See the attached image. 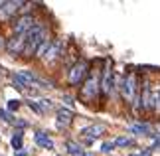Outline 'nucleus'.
Masks as SVG:
<instances>
[{
    "label": "nucleus",
    "instance_id": "1",
    "mask_svg": "<svg viewBox=\"0 0 160 156\" xmlns=\"http://www.w3.org/2000/svg\"><path fill=\"white\" fill-rule=\"evenodd\" d=\"M48 32H46V28L44 26H36L30 30V32L26 34V46H24V53L26 55H32V53H36V49H38L42 43H44L48 38Z\"/></svg>",
    "mask_w": 160,
    "mask_h": 156
},
{
    "label": "nucleus",
    "instance_id": "2",
    "mask_svg": "<svg viewBox=\"0 0 160 156\" xmlns=\"http://www.w3.org/2000/svg\"><path fill=\"white\" fill-rule=\"evenodd\" d=\"M89 71V63L87 61H77L75 65L69 69V77H67V81H69V85H79L81 81L85 79V75H87Z\"/></svg>",
    "mask_w": 160,
    "mask_h": 156
},
{
    "label": "nucleus",
    "instance_id": "3",
    "mask_svg": "<svg viewBox=\"0 0 160 156\" xmlns=\"http://www.w3.org/2000/svg\"><path fill=\"white\" fill-rule=\"evenodd\" d=\"M140 109H142L144 113L154 111V103H152V85L148 81H144V83L140 85Z\"/></svg>",
    "mask_w": 160,
    "mask_h": 156
},
{
    "label": "nucleus",
    "instance_id": "4",
    "mask_svg": "<svg viewBox=\"0 0 160 156\" xmlns=\"http://www.w3.org/2000/svg\"><path fill=\"white\" fill-rule=\"evenodd\" d=\"M34 26H36L34 16L26 14V16H20V18H18V20L14 22V32H16V36H26Z\"/></svg>",
    "mask_w": 160,
    "mask_h": 156
},
{
    "label": "nucleus",
    "instance_id": "5",
    "mask_svg": "<svg viewBox=\"0 0 160 156\" xmlns=\"http://www.w3.org/2000/svg\"><path fill=\"white\" fill-rule=\"evenodd\" d=\"M97 89H99V79H97L95 75L87 77V81H85V85L81 87V97L85 99V103L91 101V99H95L97 95Z\"/></svg>",
    "mask_w": 160,
    "mask_h": 156
},
{
    "label": "nucleus",
    "instance_id": "6",
    "mask_svg": "<svg viewBox=\"0 0 160 156\" xmlns=\"http://www.w3.org/2000/svg\"><path fill=\"white\" fill-rule=\"evenodd\" d=\"M24 46H26V36H14L6 43L10 53H24Z\"/></svg>",
    "mask_w": 160,
    "mask_h": 156
},
{
    "label": "nucleus",
    "instance_id": "7",
    "mask_svg": "<svg viewBox=\"0 0 160 156\" xmlns=\"http://www.w3.org/2000/svg\"><path fill=\"white\" fill-rule=\"evenodd\" d=\"M103 133H105V127H103V124H91V127L81 130V134L87 140H93V138H97V136H101Z\"/></svg>",
    "mask_w": 160,
    "mask_h": 156
},
{
    "label": "nucleus",
    "instance_id": "8",
    "mask_svg": "<svg viewBox=\"0 0 160 156\" xmlns=\"http://www.w3.org/2000/svg\"><path fill=\"white\" fill-rule=\"evenodd\" d=\"M113 71L109 69H105V75H103V81H101V91H103V95H109L111 93V89H113Z\"/></svg>",
    "mask_w": 160,
    "mask_h": 156
},
{
    "label": "nucleus",
    "instance_id": "9",
    "mask_svg": "<svg viewBox=\"0 0 160 156\" xmlns=\"http://www.w3.org/2000/svg\"><path fill=\"white\" fill-rule=\"evenodd\" d=\"M73 121V113L69 109H58V124L59 127H67Z\"/></svg>",
    "mask_w": 160,
    "mask_h": 156
},
{
    "label": "nucleus",
    "instance_id": "10",
    "mask_svg": "<svg viewBox=\"0 0 160 156\" xmlns=\"http://www.w3.org/2000/svg\"><path fill=\"white\" fill-rule=\"evenodd\" d=\"M34 138H36V144L42 146V148H53V140H52L50 136L44 133V130H38Z\"/></svg>",
    "mask_w": 160,
    "mask_h": 156
},
{
    "label": "nucleus",
    "instance_id": "11",
    "mask_svg": "<svg viewBox=\"0 0 160 156\" xmlns=\"http://www.w3.org/2000/svg\"><path fill=\"white\" fill-rule=\"evenodd\" d=\"M59 53H61V42L58 40V42L50 43V48H48V52H46V55H44V58H46L48 61H52V59H55V58H58Z\"/></svg>",
    "mask_w": 160,
    "mask_h": 156
},
{
    "label": "nucleus",
    "instance_id": "12",
    "mask_svg": "<svg viewBox=\"0 0 160 156\" xmlns=\"http://www.w3.org/2000/svg\"><path fill=\"white\" fill-rule=\"evenodd\" d=\"M67 152H69L71 156H85L83 148L79 146L77 142H73V140H69V142H67Z\"/></svg>",
    "mask_w": 160,
    "mask_h": 156
},
{
    "label": "nucleus",
    "instance_id": "13",
    "mask_svg": "<svg viewBox=\"0 0 160 156\" xmlns=\"http://www.w3.org/2000/svg\"><path fill=\"white\" fill-rule=\"evenodd\" d=\"M131 133H134V134H148L150 133V127H148V124H132Z\"/></svg>",
    "mask_w": 160,
    "mask_h": 156
},
{
    "label": "nucleus",
    "instance_id": "14",
    "mask_svg": "<svg viewBox=\"0 0 160 156\" xmlns=\"http://www.w3.org/2000/svg\"><path fill=\"white\" fill-rule=\"evenodd\" d=\"M50 40H46L44 43H42V46L38 48V49H36V55H38V58H44V55H46V52H48V48H50Z\"/></svg>",
    "mask_w": 160,
    "mask_h": 156
},
{
    "label": "nucleus",
    "instance_id": "15",
    "mask_svg": "<svg viewBox=\"0 0 160 156\" xmlns=\"http://www.w3.org/2000/svg\"><path fill=\"white\" fill-rule=\"evenodd\" d=\"M12 148H16V150H18V148H22V133H20V130L12 136Z\"/></svg>",
    "mask_w": 160,
    "mask_h": 156
},
{
    "label": "nucleus",
    "instance_id": "16",
    "mask_svg": "<svg viewBox=\"0 0 160 156\" xmlns=\"http://www.w3.org/2000/svg\"><path fill=\"white\" fill-rule=\"evenodd\" d=\"M131 144H132V140L127 138V136H119V138L115 140V146H131Z\"/></svg>",
    "mask_w": 160,
    "mask_h": 156
},
{
    "label": "nucleus",
    "instance_id": "17",
    "mask_svg": "<svg viewBox=\"0 0 160 156\" xmlns=\"http://www.w3.org/2000/svg\"><path fill=\"white\" fill-rule=\"evenodd\" d=\"M0 118L6 123H14V118H12V115L8 113V111H4V109H0Z\"/></svg>",
    "mask_w": 160,
    "mask_h": 156
},
{
    "label": "nucleus",
    "instance_id": "18",
    "mask_svg": "<svg viewBox=\"0 0 160 156\" xmlns=\"http://www.w3.org/2000/svg\"><path fill=\"white\" fill-rule=\"evenodd\" d=\"M28 105H30V109H34V111H36V113H38V115H42V113H44V109H42V105L34 103V101H30Z\"/></svg>",
    "mask_w": 160,
    "mask_h": 156
},
{
    "label": "nucleus",
    "instance_id": "19",
    "mask_svg": "<svg viewBox=\"0 0 160 156\" xmlns=\"http://www.w3.org/2000/svg\"><path fill=\"white\" fill-rule=\"evenodd\" d=\"M113 148H115V142H105V144L101 146V150H103V152H111Z\"/></svg>",
    "mask_w": 160,
    "mask_h": 156
},
{
    "label": "nucleus",
    "instance_id": "20",
    "mask_svg": "<svg viewBox=\"0 0 160 156\" xmlns=\"http://www.w3.org/2000/svg\"><path fill=\"white\" fill-rule=\"evenodd\" d=\"M18 107H20V103H18V101H10V103H8V109H10V111H16Z\"/></svg>",
    "mask_w": 160,
    "mask_h": 156
}]
</instances>
